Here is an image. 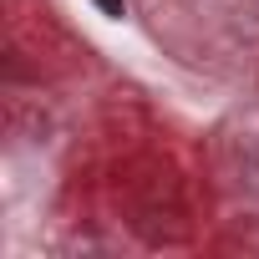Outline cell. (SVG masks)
Instances as JSON below:
<instances>
[{
    "instance_id": "cell-1",
    "label": "cell",
    "mask_w": 259,
    "mask_h": 259,
    "mask_svg": "<svg viewBox=\"0 0 259 259\" xmlns=\"http://www.w3.org/2000/svg\"><path fill=\"white\" fill-rule=\"evenodd\" d=\"M102 6V16H122V0H97Z\"/></svg>"
}]
</instances>
